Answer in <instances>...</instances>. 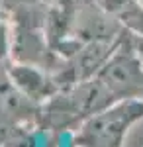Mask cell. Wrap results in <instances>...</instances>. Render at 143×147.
<instances>
[{"mask_svg":"<svg viewBox=\"0 0 143 147\" xmlns=\"http://www.w3.org/2000/svg\"><path fill=\"white\" fill-rule=\"evenodd\" d=\"M143 120V98H121L88 116L77 131V147H123L125 136Z\"/></svg>","mask_w":143,"mask_h":147,"instance_id":"1","label":"cell"},{"mask_svg":"<svg viewBox=\"0 0 143 147\" xmlns=\"http://www.w3.org/2000/svg\"><path fill=\"white\" fill-rule=\"evenodd\" d=\"M8 79L30 100H43L51 96L53 84L41 69L30 63H16L8 69Z\"/></svg>","mask_w":143,"mask_h":147,"instance_id":"2","label":"cell"},{"mask_svg":"<svg viewBox=\"0 0 143 147\" xmlns=\"http://www.w3.org/2000/svg\"><path fill=\"white\" fill-rule=\"evenodd\" d=\"M12 51H14V35H12L10 24L0 20V63H4Z\"/></svg>","mask_w":143,"mask_h":147,"instance_id":"3","label":"cell"},{"mask_svg":"<svg viewBox=\"0 0 143 147\" xmlns=\"http://www.w3.org/2000/svg\"><path fill=\"white\" fill-rule=\"evenodd\" d=\"M127 45H130V49L133 51V55L137 59V63L143 69V34H133V32H130Z\"/></svg>","mask_w":143,"mask_h":147,"instance_id":"4","label":"cell"},{"mask_svg":"<svg viewBox=\"0 0 143 147\" xmlns=\"http://www.w3.org/2000/svg\"><path fill=\"white\" fill-rule=\"evenodd\" d=\"M100 6L104 8V10H108L112 16H118L125 6H130L133 2H137V0H98Z\"/></svg>","mask_w":143,"mask_h":147,"instance_id":"5","label":"cell"},{"mask_svg":"<svg viewBox=\"0 0 143 147\" xmlns=\"http://www.w3.org/2000/svg\"><path fill=\"white\" fill-rule=\"evenodd\" d=\"M139 2H141V4H143V0H139Z\"/></svg>","mask_w":143,"mask_h":147,"instance_id":"6","label":"cell"}]
</instances>
